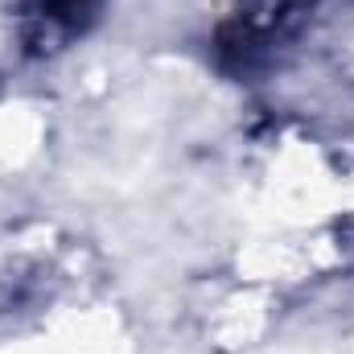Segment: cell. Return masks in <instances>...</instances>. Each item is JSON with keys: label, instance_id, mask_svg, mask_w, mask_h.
Wrapping results in <instances>:
<instances>
[{"label": "cell", "instance_id": "6da1fadb", "mask_svg": "<svg viewBox=\"0 0 354 354\" xmlns=\"http://www.w3.org/2000/svg\"><path fill=\"white\" fill-rule=\"evenodd\" d=\"M326 0H239L218 25L214 54L227 71L252 75L288 50Z\"/></svg>", "mask_w": 354, "mask_h": 354}, {"label": "cell", "instance_id": "7a4b0ae2", "mask_svg": "<svg viewBox=\"0 0 354 354\" xmlns=\"http://www.w3.org/2000/svg\"><path fill=\"white\" fill-rule=\"evenodd\" d=\"M103 0H17V37L25 54L54 58L99 21Z\"/></svg>", "mask_w": 354, "mask_h": 354}]
</instances>
